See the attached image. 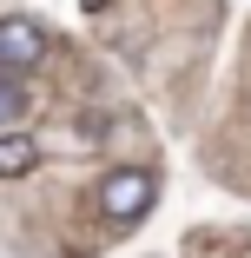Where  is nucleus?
Here are the masks:
<instances>
[{"label":"nucleus","mask_w":251,"mask_h":258,"mask_svg":"<svg viewBox=\"0 0 251 258\" xmlns=\"http://www.w3.org/2000/svg\"><path fill=\"white\" fill-rule=\"evenodd\" d=\"M159 205V172L152 166H113L99 179V219L106 225H139Z\"/></svg>","instance_id":"1"},{"label":"nucleus","mask_w":251,"mask_h":258,"mask_svg":"<svg viewBox=\"0 0 251 258\" xmlns=\"http://www.w3.org/2000/svg\"><path fill=\"white\" fill-rule=\"evenodd\" d=\"M46 60V27L33 20V14H0V73H27V67H40Z\"/></svg>","instance_id":"2"},{"label":"nucleus","mask_w":251,"mask_h":258,"mask_svg":"<svg viewBox=\"0 0 251 258\" xmlns=\"http://www.w3.org/2000/svg\"><path fill=\"white\" fill-rule=\"evenodd\" d=\"M33 166H40L33 133H0V179H27Z\"/></svg>","instance_id":"3"},{"label":"nucleus","mask_w":251,"mask_h":258,"mask_svg":"<svg viewBox=\"0 0 251 258\" xmlns=\"http://www.w3.org/2000/svg\"><path fill=\"white\" fill-rule=\"evenodd\" d=\"M7 119H27V86L20 80H0V126Z\"/></svg>","instance_id":"4"},{"label":"nucleus","mask_w":251,"mask_h":258,"mask_svg":"<svg viewBox=\"0 0 251 258\" xmlns=\"http://www.w3.org/2000/svg\"><path fill=\"white\" fill-rule=\"evenodd\" d=\"M79 7H86V14H106V7H113V0H79Z\"/></svg>","instance_id":"5"},{"label":"nucleus","mask_w":251,"mask_h":258,"mask_svg":"<svg viewBox=\"0 0 251 258\" xmlns=\"http://www.w3.org/2000/svg\"><path fill=\"white\" fill-rule=\"evenodd\" d=\"M0 80H7V73H0Z\"/></svg>","instance_id":"6"}]
</instances>
